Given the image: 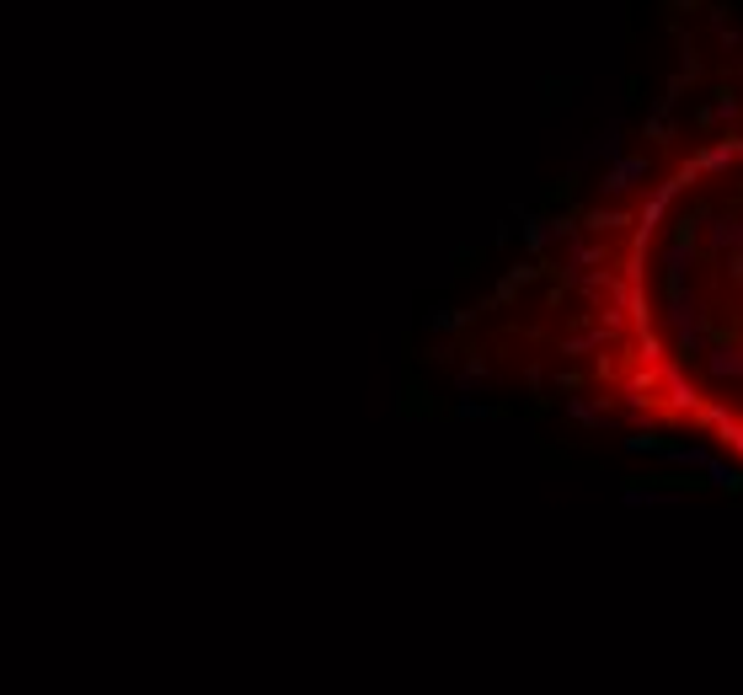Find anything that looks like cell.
<instances>
[{"label":"cell","instance_id":"obj_1","mask_svg":"<svg viewBox=\"0 0 743 695\" xmlns=\"http://www.w3.org/2000/svg\"><path fill=\"white\" fill-rule=\"evenodd\" d=\"M551 364L588 417L743 476V113L578 225Z\"/></svg>","mask_w":743,"mask_h":695}]
</instances>
